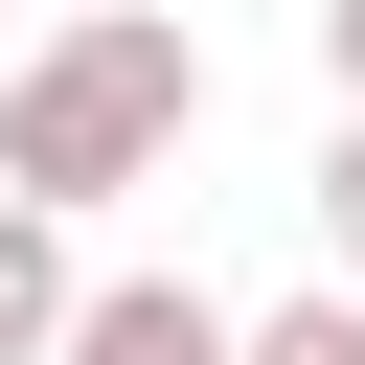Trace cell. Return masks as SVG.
<instances>
[{
	"label": "cell",
	"mask_w": 365,
	"mask_h": 365,
	"mask_svg": "<svg viewBox=\"0 0 365 365\" xmlns=\"http://www.w3.org/2000/svg\"><path fill=\"white\" fill-rule=\"evenodd\" d=\"M319 274H342V297H365V114H342V137H319Z\"/></svg>",
	"instance_id": "5b68a950"
},
{
	"label": "cell",
	"mask_w": 365,
	"mask_h": 365,
	"mask_svg": "<svg viewBox=\"0 0 365 365\" xmlns=\"http://www.w3.org/2000/svg\"><path fill=\"white\" fill-rule=\"evenodd\" d=\"M205 137V46L160 23V0H68L23 68H0V182L23 205H114V182H160Z\"/></svg>",
	"instance_id": "6da1fadb"
},
{
	"label": "cell",
	"mask_w": 365,
	"mask_h": 365,
	"mask_svg": "<svg viewBox=\"0 0 365 365\" xmlns=\"http://www.w3.org/2000/svg\"><path fill=\"white\" fill-rule=\"evenodd\" d=\"M68 319H91V274H68V205H23V182H0V365H68Z\"/></svg>",
	"instance_id": "3957f363"
},
{
	"label": "cell",
	"mask_w": 365,
	"mask_h": 365,
	"mask_svg": "<svg viewBox=\"0 0 365 365\" xmlns=\"http://www.w3.org/2000/svg\"><path fill=\"white\" fill-rule=\"evenodd\" d=\"M319 91H342V114H365V0H319Z\"/></svg>",
	"instance_id": "8992f818"
},
{
	"label": "cell",
	"mask_w": 365,
	"mask_h": 365,
	"mask_svg": "<svg viewBox=\"0 0 365 365\" xmlns=\"http://www.w3.org/2000/svg\"><path fill=\"white\" fill-rule=\"evenodd\" d=\"M68 365H251V319H205L182 274H91V319H68Z\"/></svg>",
	"instance_id": "7a4b0ae2"
},
{
	"label": "cell",
	"mask_w": 365,
	"mask_h": 365,
	"mask_svg": "<svg viewBox=\"0 0 365 365\" xmlns=\"http://www.w3.org/2000/svg\"><path fill=\"white\" fill-rule=\"evenodd\" d=\"M251 365H365V297H342V274H319V297H274V319H251Z\"/></svg>",
	"instance_id": "277c9868"
}]
</instances>
